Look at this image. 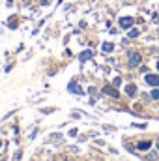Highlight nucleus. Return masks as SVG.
I'll use <instances>...</instances> for the list:
<instances>
[{
    "label": "nucleus",
    "instance_id": "1",
    "mask_svg": "<svg viewBox=\"0 0 159 161\" xmlns=\"http://www.w3.org/2000/svg\"><path fill=\"white\" fill-rule=\"evenodd\" d=\"M141 60H142V56H141L137 51H131V53L127 54V68H137V66L141 64Z\"/></svg>",
    "mask_w": 159,
    "mask_h": 161
},
{
    "label": "nucleus",
    "instance_id": "2",
    "mask_svg": "<svg viewBox=\"0 0 159 161\" xmlns=\"http://www.w3.org/2000/svg\"><path fill=\"white\" fill-rule=\"evenodd\" d=\"M103 94H107V96H111V98H120V94H118V90H116V86H111V84H107V86H103Z\"/></svg>",
    "mask_w": 159,
    "mask_h": 161
},
{
    "label": "nucleus",
    "instance_id": "3",
    "mask_svg": "<svg viewBox=\"0 0 159 161\" xmlns=\"http://www.w3.org/2000/svg\"><path fill=\"white\" fill-rule=\"evenodd\" d=\"M67 92H71V94H79V96H82V88L75 83V81H71L69 84H67Z\"/></svg>",
    "mask_w": 159,
    "mask_h": 161
},
{
    "label": "nucleus",
    "instance_id": "4",
    "mask_svg": "<svg viewBox=\"0 0 159 161\" xmlns=\"http://www.w3.org/2000/svg\"><path fill=\"white\" fill-rule=\"evenodd\" d=\"M146 83L150 86H156L159 88V75H152V73H146Z\"/></svg>",
    "mask_w": 159,
    "mask_h": 161
},
{
    "label": "nucleus",
    "instance_id": "5",
    "mask_svg": "<svg viewBox=\"0 0 159 161\" xmlns=\"http://www.w3.org/2000/svg\"><path fill=\"white\" fill-rule=\"evenodd\" d=\"M133 23H135V19H133V17H122V19H120V26H122V28H126V30H127V28H131V26H133Z\"/></svg>",
    "mask_w": 159,
    "mask_h": 161
},
{
    "label": "nucleus",
    "instance_id": "6",
    "mask_svg": "<svg viewBox=\"0 0 159 161\" xmlns=\"http://www.w3.org/2000/svg\"><path fill=\"white\" fill-rule=\"evenodd\" d=\"M150 148H152V143H150V141H141V143H137V150L146 152V150H150Z\"/></svg>",
    "mask_w": 159,
    "mask_h": 161
},
{
    "label": "nucleus",
    "instance_id": "7",
    "mask_svg": "<svg viewBox=\"0 0 159 161\" xmlns=\"http://www.w3.org/2000/svg\"><path fill=\"white\" fill-rule=\"evenodd\" d=\"M92 56H94V53H92V51H82L79 58H81V62H86V60H90Z\"/></svg>",
    "mask_w": 159,
    "mask_h": 161
},
{
    "label": "nucleus",
    "instance_id": "8",
    "mask_svg": "<svg viewBox=\"0 0 159 161\" xmlns=\"http://www.w3.org/2000/svg\"><path fill=\"white\" fill-rule=\"evenodd\" d=\"M126 94H127V96H135V94H137L135 84H127V86H126Z\"/></svg>",
    "mask_w": 159,
    "mask_h": 161
},
{
    "label": "nucleus",
    "instance_id": "9",
    "mask_svg": "<svg viewBox=\"0 0 159 161\" xmlns=\"http://www.w3.org/2000/svg\"><path fill=\"white\" fill-rule=\"evenodd\" d=\"M112 49H114V45H112V43H103V51H105V53H111Z\"/></svg>",
    "mask_w": 159,
    "mask_h": 161
},
{
    "label": "nucleus",
    "instance_id": "10",
    "mask_svg": "<svg viewBox=\"0 0 159 161\" xmlns=\"http://www.w3.org/2000/svg\"><path fill=\"white\" fill-rule=\"evenodd\" d=\"M127 36H129V38H137V36H139V30H137V28H131Z\"/></svg>",
    "mask_w": 159,
    "mask_h": 161
},
{
    "label": "nucleus",
    "instance_id": "11",
    "mask_svg": "<svg viewBox=\"0 0 159 161\" xmlns=\"http://www.w3.org/2000/svg\"><path fill=\"white\" fill-rule=\"evenodd\" d=\"M62 139V135L60 133H54V135H51V141H60Z\"/></svg>",
    "mask_w": 159,
    "mask_h": 161
},
{
    "label": "nucleus",
    "instance_id": "12",
    "mask_svg": "<svg viewBox=\"0 0 159 161\" xmlns=\"http://www.w3.org/2000/svg\"><path fill=\"white\" fill-rule=\"evenodd\" d=\"M7 23H9V28H15V26H17V24H15V17H11Z\"/></svg>",
    "mask_w": 159,
    "mask_h": 161
},
{
    "label": "nucleus",
    "instance_id": "13",
    "mask_svg": "<svg viewBox=\"0 0 159 161\" xmlns=\"http://www.w3.org/2000/svg\"><path fill=\"white\" fill-rule=\"evenodd\" d=\"M152 98H154V99H159V88H156V90L152 92Z\"/></svg>",
    "mask_w": 159,
    "mask_h": 161
},
{
    "label": "nucleus",
    "instance_id": "14",
    "mask_svg": "<svg viewBox=\"0 0 159 161\" xmlns=\"http://www.w3.org/2000/svg\"><path fill=\"white\" fill-rule=\"evenodd\" d=\"M120 83H122V79H120V77H116V79H114V84H112V86H118Z\"/></svg>",
    "mask_w": 159,
    "mask_h": 161
},
{
    "label": "nucleus",
    "instance_id": "15",
    "mask_svg": "<svg viewBox=\"0 0 159 161\" xmlns=\"http://www.w3.org/2000/svg\"><path fill=\"white\" fill-rule=\"evenodd\" d=\"M88 92H90V94H92V96H96V92H97V90H96V88H94V86H90V88H88Z\"/></svg>",
    "mask_w": 159,
    "mask_h": 161
},
{
    "label": "nucleus",
    "instance_id": "16",
    "mask_svg": "<svg viewBox=\"0 0 159 161\" xmlns=\"http://www.w3.org/2000/svg\"><path fill=\"white\" fill-rule=\"evenodd\" d=\"M157 69H159V62H157Z\"/></svg>",
    "mask_w": 159,
    "mask_h": 161
},
{
    "label": "nucleus",
    "instance_id": "17",
    "mask_svg": "<svg viewBox=\"0 0 159 161\" xmlns=\"http://www.w3.org/2000/svg\"><path fill=\"white\" fill-rule=\"evenodd\" d=\"M0 146H2V141H0Z\"/></svg>",
    "mask_w": 159,
    "mask_h": 161
}]
</instances>
